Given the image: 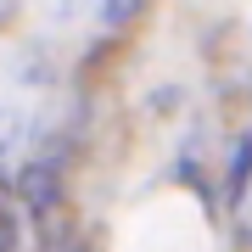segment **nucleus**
<instances>
[{"label":"nucleus","mask_w":252,"mask_h":252,"mask_svg":"<svg viewBox=\"0 0 252 252\" xmlns=\"http://www.w3.org/2000/svg\"><path fill=\"white\" fill-rule=\"evenodd\" d=\"M247 185H252V135H247V140H235V157H230L224 196H230V202H241V196H247Z\"/></svg>","instance_id":"obj_1"},{"label":"nucleus","mask_w":252,"mask_h":252,"mask_svg":"<svg viewBox=\"0 0 252 252\" xmlns=\"http://www.w3.org/2000/svg\"><path fill=\"white\" fill-rule=\"evenodd\" d=\"M129 6H135V0H107V23H118V17H124Z\"/></svg>","instance_id":"obj_2"},{"label":"nucleus","mask_w":252,"mask_h":252,"mask_svg":"<svg viewBox=\"0 0 252 252\" xmlns=\"http://www.w3.org/2000/svg\"><path fill=\"white\" fill-rule=\"evenodd\" d=\"M0 252H11V219H0Z\"/></svg>","instance_id":"obj_3"},{"label":"nucleus","mask_w":252,"mask_h":252,"mask_svg":"<svg viewBox=\"0 0 252 252\" xmlns=\"http://www.w3.org/2000/svg\"><path fill=\"white\" fill-rule=\"evenodd\" d=\"M241 235H247V241H252V213H247V224H241Z\"/></svg>","instance_id":"obj_4"}]
</instances>
